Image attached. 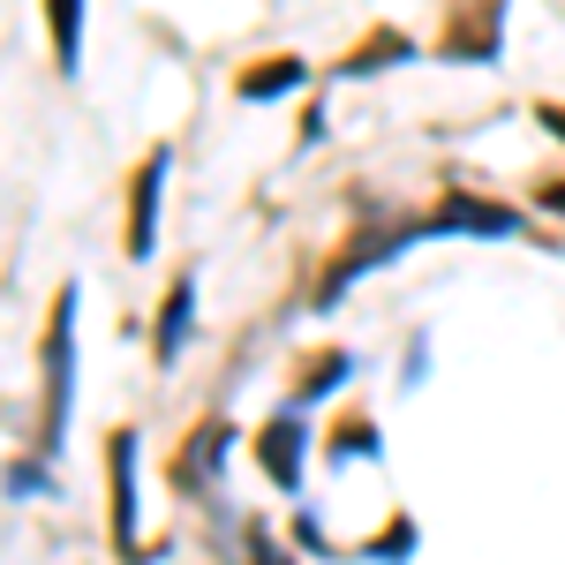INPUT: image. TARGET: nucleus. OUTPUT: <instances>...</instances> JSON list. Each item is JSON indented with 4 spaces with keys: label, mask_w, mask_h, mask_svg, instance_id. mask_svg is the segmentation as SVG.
I'll return each instance as SVG.
<instances>
[{
    "label": "nucleus",
    "mask_w": 565,
    "mask_h": 565,
    "mask_svg": "<svg viewBox=\"0 0 565 565\" xmlns=\"http://www.w3.org/2000/svg\"><path fill=\"white\" fill-rule=\"evenodd\" d=\"M76 309H84V295L68 279L39 332V452L45 460L68 445V415H76Z\"/></svg>",
    "instance_id": "obj_1"
},
{
    "label": "nucleus",
    "mask_w": 565,
    "mask_h": 565,
    "mask_svg": "<svg viewBox=\"0 0 565 565\" xmlns=\"http://www.w3.org/2000/svg\"><path fill=\"white\" fill-rule=\"evenodd\" d=\"M423 234L430 242H452V234H468V242H521L527 218L513 204H498V196H476L468 181H452L445 196H437V212L423 218Z\"/></svg>",
    "instance_id": "obj_2"
},
{
    "label": "nucleus",
    "mask_w": 565,
    "mask_h": 565,
    "mask_svg": "<svg viewBox=\"0 0 565 565\" xmlns=\"http://www.w3.org/2000/svg\"><path fill=\"white\" fill-rule=\"evenodd\" d=\"M505 53V0H452L445 31H437V61L452 68H482Z\"/></svg>",
    "instance_id": "obj_3"
},
{
    "label": "nucleus",
    "mask_w": 565,
    "mask_h": 565,
    "mask_svg": "<svg viewBox=\"0 0 565 565\" xmlns=\"http://www.w3.org/2000/svg\"><path fill=\"white\" fill-rule=\"evenodd\" d=\"M167 174H174V143H151L129 174V218H121V249L129 264H143L159 249V204H167Z\"/></svg>",
    "instance_id": "obj_4"
},
{
    "label": "nucleus",
    "mask_w": 565,
    "mask_h": 565,
    "mask_svg": "<svg viewBox=\"0 0 565 565\" xmlns=\"http://www.w3.org/2000/svg\"><path fill=\"white\" fill-rule=\"evenodd\" d=\"M226 460H234V423H226V415H204L196 430L181 437V452H174V490L196 498V505H218Z\"/></svg>",
    "instance_id": "obj_5"
},
{
    "label": "nucleus",
    "mask_w": 565,
    "mask_h": 565,
    "mask_svg": "<svg viewBox=\"0 0 565 565\" xmlns=\"http://www.w3.org/2000/svg\"><path fill=\"white\" fill-rule=\"evenodd\" d=\"M136 430L106 437V535H114V558L136 565Z\"/></svg>",
    "instance_id": "obj_6"
},
{
    "label": "nucleus",
    "mask_w": 565,
    "mask_h": 565,
    "mask_svg": "<svg viewBox=\"0 0 565 565\" xmlns=\"http://www.w3.org/2000/svg\"><path fill=\"white\" fill-rule=\"evenodd\" d=\"M257 468L271 476V490H302L309 482V423H302V407H279L271 423L257 430Z\"/></svg>",
    "instance_id": "obj_7"
},
{
    "label": "nucleus",
    "mask_w": 565,
    "mask_h": 565,
    "mask_svg": "<svg viewBox=\"0 0 565 565\" xmlns=\"http://www.w3.org/2000/svg\"><path fill=\"white\" fill-rule=\"evenodd\" d=\"M407 61H423V45L407 39V31H392V23H377L370 39L348 45V61L332 68L340 84H362V76H385V68H407Z\"/></svg>",
    "instance_id": "obj_8"
},
{
    "label": "nucleus",
    "mask_w": 565,
    "mask_h": 565,
    "mask_svg": "<svg viewBox=\"0 0 565 565\" xmlns=\"http://www.w3.org/2000/svg\"><path fill=\"white\" fill-rule=\"evenodd\" d=\"M189 332H196V271H174V287H167V302H159V324H151V354H159V370H174V362H181Z\"/></svg>",
    "instance_id": "obj_9"
},
{
    "label": "nucleus",
    "mask_w": 565,
    "mask_h": 565,
    "mask_svg": "<svg viewBox=\"0 0 565 565\" xmlns=\"http://www.w3.org/2000/svg\"><path fill=\"white\" fill-rule=\"evenodd\" d=\"M302 84H309V61H302V53H264V61H249V68L234 76V98L271 106V98H295Z\"/></svg>",
    "instance_id": "obj_10"
},
{
    "label": "nucleus",
    "mask_w": 565,
    "mask_h": 565,
    "mask_svg": "<svg viewBox=\"0 0 565 565\" xmlns=\"http://www.w3.org/2000/svg\"><path fill=\"white\" fill-rule=\"evenodd\" d=\"M354 377V354L348 348H324V354H309L302 370H295V392H287V407H324L332 392Z\"/></svg>",
    "instance_id": "obj_11"
},
{
    "label": "nucleus",
    "mask_w": 565,
    "mask_h": 565,
    "mask_svg": "<svg viewBox=\"0 0 565 565\" xmlns=\"http://www.w3.org/2000/svg\"><path fill=\"white\" fill-rule=\"evenodd\" d=\"M84 15H90V0H45V39H53V68L61 76L84 68Z\"/></svg>",
    "instance_id": "obj_12"
},
{
    "label": "nucleus",
    "mask_w": 565,
    "mask_h": 565,
    "mask_svg": "<svg viewBox=\"0 0 565 565\" xmlns=\"http://www.w3.org/2000/svg\"><path fill=\"white\" fill-rule=\"evenodd\" d=\"M377 452H385V430L370 415H340L324 437V468H354V460H377Z\"/></svg>",
    "instance_id": "obj_13"
},
{
    "label": "nucleus",
    "mask_w": 565,
    "mask_h": 565,
    "mask_svg": "<svg viewBox=\"0 0 565 565\" xmlns=\"http://www.w3.org/2000/svg\"><path fill=\"white\" fill-rule=\"evenodd\" d=\"M415 543H423V527H415V513H392L370 543H362V558H377V565H407L415 558Z\"/></svg>",
    "instance_id": "obj_14"
},
{
    "label": "nucleus",
    "mask_w": 565,
    "mask_h": 565,
    "mask_svg": "<svg viewBox=\"0 0 565 565\" xmlns=\"http://www.w3.org/2000/svg\"><path fill=\"white\" fill-rule=\"evenodd\" d=\"M0 482H8V498H53V460H45V452L8 460V468H0Z\"/></svg>",
    "instance_id": "obj_15"
},
{
    "label": "nucleus",
    "mask_w": 565,
    "mask_h": 565,
    "mask_svg": "<svg viewBox=\"0 0 565 565\" xmlns=\"http://www.w3.org/2000/svg\"><path fill=\"white\" fill-rule=\"evenodd\" d=\"M287 535H295V551H302V558H340V543L317 527V513H295V527H287Z\"/></svg>",
    "instance_id": "obj_16"
},
{
    "label": "nucleus",
    "mask_w": 565,
    "mask_h": 565,
    "mask_svg": "<svg viewBox=\"0 0 565 565\" xmlns=\"http://www.w3.org/2000/svg\"><path fill=\"white\" fill-rule=\"evenodd\" d=\"M242 543H249V565H295V558H287V543H279L271 527H257V521H249V535H242Z\"/></svg>",
    "instance_id": "obj_17"
},
{
    "label": "nucleus",
    "mask_w": 565,
    "mask_h": 565,
    "mask_svg": "<svg viewBox=\"0 0 565 565\" xmlns=\"http://www.w3.org/2000/svg\"><path fill=\"white\" fill-rule=\"evenodd\" d=\"M535 212H551V218H565V174H551V181H535Z\"/></svg>",
    "instance_id": "obj_18"
},
{
    "label": "nucleus",
    "mask_w": 565,
    "mask_h": 565,
    "mask_svg": "<svg viewBox=\"0 0 565 565\" xmlns=\"http://www.w3.org/2000/svg\"><path fill=\"white\" fill-rule=\"evenodd\" d=\"M423 362H430V340L415 332V340H407V370H399V385H407V392L423 385Z\"/></svg>",
    "instance_id": "obj_19"
},
{
    "label": "nucleus",
    "mask_w": 565,
    "mask_h": 565,
    "mask_svg": "<svg viewBox=\"0 0 565 565\" xmlns=\"http://www.w3.org/2000/svg\"><path fill=\"white\" fill-rule=\"evenodd\" d=\"M535 121H543V129L565 143V98H543V106H535Z\"/></svg>",
    "instance_id": "obj_20"
}]
</instances>
